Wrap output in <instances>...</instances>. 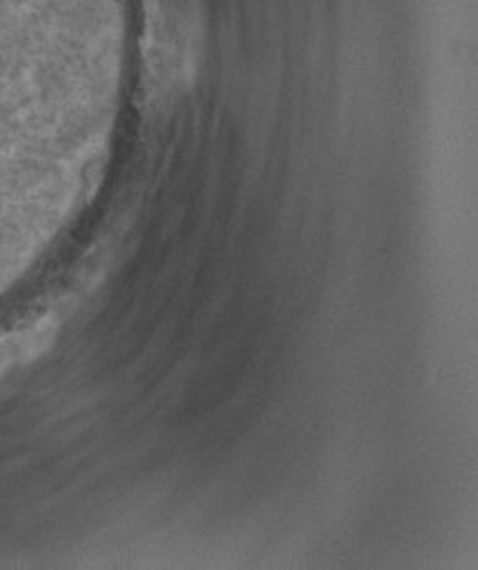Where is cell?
<instances>
[{
	"label": "cell",
	"instance_id": "cell-1",
	"mask_svg": "<svg viewBox=\"0 0 478 570\" xmlns=\"http://www.w3.org/2000/svg\"><path fill=\"white\" fill-rule=\"evenodd\" d=\"M50 337H52V324L39 322V324H32L30 328H23L19 333H12L0 340V374L19 363L35 358L41 348L48 346Z\"/></svg>",
	"mask_w": 478,
	"mask_h": 570
}]
</instances>
